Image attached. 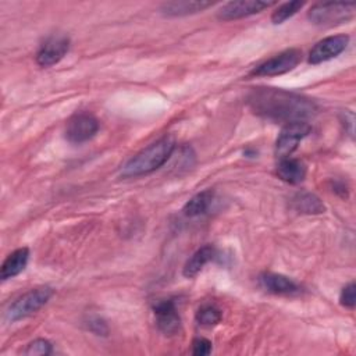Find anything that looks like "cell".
<instances>
[{
    "label": "cell",
    "mask_w": 356,
    "mask_h": 356,
    "mask_svg": "<svg viewBox=\"0 0 356 356\" xmlns=\"http://www.w3.org/2000/svg\"><path fill=\"white\" fill-rule=\"evenodd\" d=\"M249 104L256 114L275 121H306L317 111L310 99L274 88H257L249 95Z\"/></svg>",
    "instance_id": "obj_1"
},
{
    "label": "cell",
    "mask_w": 356,
    "mask_h": 356,
    "mask_svg": "<svg viewBox=\"0 0 356 356\" xmlns=\"http://www.w3.org/2000/svg\"><path fill=\"white\" fill-rule=\"evenodd\" d=\"M174 149L175 140L171 136H164L131 157L121 167L120 174L122 178H136L150 174L170 159Z\"/></svg>",
    "instance_id": "obj_2"
},
{
    "label": "cell",
    "mask_w": 356,
    "mask_h": 356,
    "mask_svg": "<svg viewBox=\"0 0 356 356\" xmlns=\"http://www.w3.org/2000/svg\"><path fill=\"white\" fill-rule=\"evenodd\" d=\"M53 296V289L50 286H38L35 289L28 291L15 299L7 309L6 317L8 321H18L25 318L39 309H42Z\"/></svg>",
    "instance_id": "obj_3"
},
{
    "label": "cell",
    "mask_w": 356,
    "mask_h": 356,
    "mask_svg": "<svg viewBox=\"0 0 356 356\" xmlns=\"http://www.w3.org/2000/svg\"><path fill=\"white\" fill-rule=\"evenodd\" d=\"M355 3H317L307 11V18L318 26H334L352 18Z\"/></svg>",
    "instance_id": "obj_4"
},
{
    "label": "cell",
    "mask_w": 356,
    "mask_h": 356,
    "mask_svg": "<svg viewBox=\"0 0 356 356\" xmlns=\"http://www.w3.org/2000/svg\"><path fill=\"white\" fill-rule=\"evenodd\" d=\"M302 60V51L298 49H288L284 50L274 57L268 58L267 61L257 65L252 75L254 76H275L292 71Z\"/></svg>",
    "instance_id": "obj_5"
},
{
    "label": "cell",
    "mask_w": 356,
    "mask_h": 356,
    "mask_svg": "<svg viewBox=\"0 0 356 356\" xmlns=\"http://www.w3.org/2000/svg\"><path fill=\"white\" fill-rule=\"evenodd\" d=\"M312 132L310 124L306 121L288 122L280 132L275 142V154L280 159L289 157L298 147L299 142Z\"/></svg>",
    "instance_id": "obj_6"
},
{
    "label": "cell",
    "mask_w": 356,
    "mask_h": 356,
    "mask_svg": "<svg viewBox=\"0 0 356 356\" xmlns=\"http://www.w3.org/2000/svg\"><path fill=\"white\" fill-rule=\"evenodd\" d=\"M97 131V118L89 113H79L68 120L65 127V138L71 143H83L92 139Z\"/></svg>",
    "instance_id": "obj_7"
},
{
    "label": "cell",
    "mask_w": 356,
    "mask_h": 356,
    "mask_svg": "<svg viewBox=\"0 0 356 356\" xmlns=\"http://www.w3.org/2000/svg\"><path fill=\"white\" fill-rule=\"evenodd\" d=\"M70 49V38L65 35H53L47 38L36 53V63L40 67H51L57 64Z\"/></svg>",
    "instance_id": "obj_8"
},
{
    "label": "cell",
    "mask_w": 356,
    "mask_h": 356,
    "mask_svg": "<svg viewBox=\"0 0 356 356\" xmlns=\"http://www.w3.org/2000/svg\"><path fill=\"white\" fill-rule=\"evenodd\" d=\"M349 42L348 35H334L324 38L323 40L317 42L314 47L309 53V63L310 64H320L328 61L338 54H341Z\"/></svg>",
    "instance_id": "obj_9"
},
{
    "label": "cell",
    "mask_w": 356,
    "mask_h": 356,
    "mask_svg": "<svg viewBox=\"0 0 356 356\" xmlns=\"http://www.w3.org/2000/svg\"><path fill=\"white\" fill-rule=\"evenodd\" d=\"M274 4H275V1H260V0L229 1V3H225L218 10V18L222 21H232V19L249 17V15L257 14Z\"/></svg>",
    "instance_id": "obj_10"
},
{
    "label": "cell",
    "mask_w": 356,
    "mask_h": 356,
    "mask_svg": "<svg viewBox=\"0 0 356 356\" xmlns=\"http://www.w3.org/2000/svg\"><path fill=\"white\" fill-rule=\"evenodd\" d=\"M153 312L156 316V324L159 330L165 335H174L181 328V318L177 312V306L174 300L164 299L157 302L153 306Z\"/></svg>",
    "instance_id": "obj_11"
},
{
    "label": "cell",
    "mask_w": 356,
    "mask_h": 356,
    "mask_svg": "<svg viewBox=\"0 0 356 356\" xmlns=\"http://www.w3.org/2000/svg\"><path fill=\"white\" fill-rule=\"evenodd\" d=\"M277 175L284 182L296 185V184H300L305 179L306 167L298 159H292L291 156L284 157V159H280V163L277 165Z\"/></svg>",
    "instance_id": "obj_12"
},
{
    "label": "cell",
    "mask_w": 356,
    "mask_h": 356,
    "mask_svg": "<svg viewBox=\"0 0 356 356\" xmlns=\"http://www.w3.org/2000/svg\"><path fill=\"white\" fill-rule=\"evenodd\" d=\"M263 286L275 295H292L299 292V286L296 282L286 275L277 273H266L260 277Z\"/></svg>",
    "instance_id": "obj_13"
},
{
    "label": "cell",
    "mask_w": 356,
    "mask_h": 356,
    "mask_svg": "<svg viewBox=\"0 0 356 356\" xmlns=\"http://www.w3.org/2000/svg\"><path fill=\"white\" fill-rule=\"evenodd\" d=\"M210 1H195V0H182V1H167L160 6V11L167 17H182L189 14H196L203 11L207 7H211Z\"/></svg>",
    "instance_id": "obj_14"
},
{
    "label": "cell",
    "mask_w": 356,
    "mask_h": 356,
    "mask_svg": "<svg viewBox=\"0 0 356 356\" xmlns=\"http://www.w3.org/2000/svg\"><path fill=\"white\" fill-rule=\"evenodd\" d=\"M28 259H29L28 248H19L11 252L3 261L1 271H0L1 280L6 281L8 278L18 275L21 271H24V268L28 264Z\"/></svg>",
    "instance_id": "obj_15"
},
{
    "label": "cell",
    "mask_w": 356,
    "mask_h": 356,
    "mask_svg": "<svg viewBox=\"0 0 356 356\" xmlns=\"http://www.w3.org/2000/svg\"><path fill=\"white\" fill-rule=\"evenodd\" d=\"M216 256V249L211 245H204L202 248H199L185 263L182 274L186 278H193L195 275H197L202 268Z\"/></svg>",
    "instance_id": "obj_16"
},
{
    "label": "cell",
    "mask_w": 356,
    "mask_h": 356,
    "mask_svg": "<svg viewBox=\"0 0 356 356\" xmlns=\"http://www.w3.org/2000/svg\"><path fill=\"white\" fill-rule=\"evenodd\" d=\"M292 206L296 211L303 214H320L325 210V206L320 197L310 192H298L292 197Z\"/></svg>",
    "instance_id": "obj_17"
},
{
    "label": "cell",
    "mask_w": 356,
    "mask_h": 356,
    "mask_svg": "<svg viewBox=\"0 0 356 356\" xmlns=\"http://www.w3.org/2000/svg\"><path fill=\"white\" fill-rule=\"evenodd\" d=\"M213 191L211 189H206L202 191L199 193H196L195 196H192L184 206L182 211L186 217H196L200 216L203 213H206V210L209 209V206L211 204L213 200Z\"/></svg>",
    "instance_id": "obj_18"
},
{
    "label": "cell",
    "mask_w": 356,
    "mask_h": 356,
    "mask_svg": "<svg viewBox=\"0 0 356 356\" xmlns=\"http://www.w3.org/2000/svg\"><path fill=\"white\" fill-rule=\"evenodd\" d=\"M196 321L200 325H216L221 321V312L218 307L213 306V305H206L202 306L197 312H196Z\"/></svg>",
    "instance_id": "obj_19"
},
{
    "label": "cell",
    "mask_w": 356,
    "mask_h": 356,
    "mask_svg": "<svg viewBox=\"0 0 356 356\" xmlns=\"http://www.w3.org/2000/svg\"><path fill=\"white\" fill-rule=\"evenodd\" d=\"M305 6V1H288L281 4L271 15V21L274 24H282L292 15H295L302 7Z\"/></svg>",
    "instance_id": "obj_20"
},
{
    "label": "cell",
    "mask_w": 356,
    "mask_h": 356,
    "mask_svg": "<svg viewBox=\"0 0 356 356\" xmlns=\"http://www.w3.org/2000/svg\"><path fill=\"white\" fill-rule=\"evenodd\" d=\"M53 350L51 348V343L47 341V339H43V338H38L32 342H29L24 350V355H28V356H46V355H50Z\"/></svg>",
    "instance_id": "obj_21"
},
{
    "label": "cell",
    "mask_w": 356,
    "mask_h": 356,
    "mask_svg": "<svg viewBox=\"0 0 356 356\" xmlns=\"http://www.w3.org/2000/svg\"><path fill=\"white\" fill-rule=\"evenodd\" d=\"M339 302L342 306L348 307V309H353L355 303H356V285L355 282H349L348 285H345L341 291L339 295Z\"/></svg>",
    "instance_id": "obj_22"
},
{
    "label": "cell",
    "mask_w": 356,
    "mask_h": 356,
    "mask_svg": "<svg viewBox=\"0 0 356 356\" xmlns=\"http://www.w3.org/2000/svg\"><path fill=\"white\" fill-rule=\"evenodd\" d=\"M211 352V342L206 338H196L192 342V353L195 356H206Z\"/></svg>",
    "instance_id": "obj_23"
},
{
    "label": "cell",
    "mask_w": 356,
    "mask_h": 356,
    "mask_svg": "<svg viewBox=\"0 0 356 356\" xmlns=\"http://www.w3.org/2000/svg\"><path fill=\"white\" fill-rule=\"evenodd\" d=\"M86 325H88V328H89L92 332H95L96 335H107V332H108L107 324L104 323V320H102V318L97 317V316L89 317L88 321H86Z\"/></svg>",
    "instance_id": "obj_24"
}]
</instances>
